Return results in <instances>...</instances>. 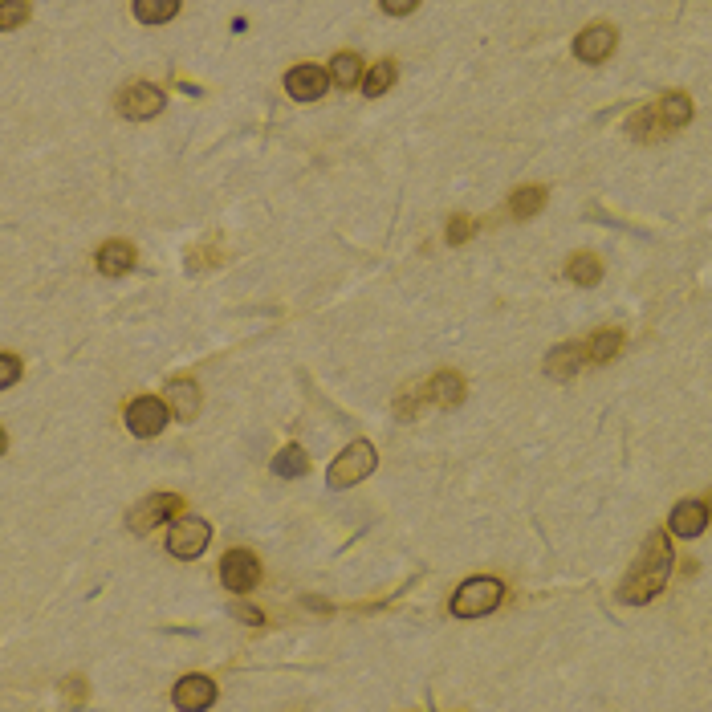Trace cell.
<instances>
[{
	"label": "cell",
	"instance_id": "cell-1",
	"mask_svg": "<svg viewBox=\"0 0 712 712\" xmlns=\"http://www.w3.org/2000/svg\"><path fill=\"white\" fill-rule=\"evenodd\" d=\"M668 574H672V542H668V533H651L635 558V566L619 582V603H627V607L651 603L668 586Z\"/></svg>",
	"mask_w": 712,
	"mask_h": 712
},
{
	"label": "cell",
	"instance_id": "cell-2",
	"mask_svg": "<svg viewBox=\"0 0 712 712\" xmlns=\"http://www.w3.org/2000/svg\"><path fill=\"white\" fill-rule=\"evenodd\" d=\"M501 599H505L501 578H489V574L485 578H468L452 595V615L456 619H485L489 611L501 607Z\"/></svg>",
	"mask_w": 712,
	"mask_h": 712
},
{
	"label": "cell",
	"instance_id": "cell-3",
	"mask_svg": "<svg viewBox=\"0 0 712 712\" xmlns=\"http://www.w3.org/2000/svg\"><path fill=\"white\" fill-rule=\"evenodd\" d=\"M375 464H379V456H375V444H367V440H354V444H346V448H342V456L330 464L326 481H330V489H354L359 481H367V477H371V472H375Z\"/></svg>",
	"mask_w": 712,
	"mask_h": 712
},
{
	"label": "cell",
	"instance_id": "cell-4",
	"mask_svg": "<svg viewBox=\"0 0 712 712\" xmlns=\"http://www.w3.org/2000/svg\"><path fill=\"white\" fill-rule=\"evenodd\" d=\"M212 542V525L204 517H180L167 533V554L180 562H196Z\"/></svg>",
	"mask_w": 712,
	"mask_h": 712
},
{
	"label": "cell",
	"instance_id": "cell-5",
	"mask_svg": "<svg viewBox=\"0 0 712 712\" xmlns=\"http://www.w3.org/2000/svg\"><path fill=\"white\" fill-rule=\"evenodd\" d=\"M163 106H167V94L151 82H131L127 90H118V114L135 118V123H147V118H155Z\"/></svg>",
	"mask_w": 712,
	"mask_h": 712
},
{
	"label": "cell",
	"instance_id": "cell-6",
	"mask_svg": "<svg viewBox=\"0 0 712 712\" xmlns=\"http://www.w3.org/2000/svg\"><path fill=\"white\" fill-rule=\"evenodd\" d=\"M220 582H224V590H232V595H249V590L261 582V562H257V554H249V550H228L224 562H220Z\"/></svg>",
	"mask_w": 712,
	"mask_h": 712
},
{
	"label": "cell",
	"instance_id": "cell-7",
	"mask_svg": "<svg viewBox=\"0 0 712 712\" xmlns=\"http://www.w3.org/2000/svg\"><path fill=\"white\" fill-rule=\"evenodd\" d=\"M167 415H171L167 403H159L155 395H139V399L127 403V432L139 436V440H151L167 428Z\"/></svg>",
	"mask_w": 712,
	"mask_h": 712
},
{
	"label": "cell",
	"instance_id": "cell-8",
	"mask_svg": "<svg viewBox=\"0 0 712 712\" xmlns=\"http://www.w3.org/2000/svg\"><path fill=\"white\" fill-rule=\"evenodd\" d=\"M180 509H184V501L175 497V493H151L147 501H139V505L131 509V517H127V521H131V529H135V533H151L155 525L171 521Z\"/></svg>",
	"mask_w": 712,
	"mask_h": 712
},
{
	"label": "cell",
	"instance_id": "cell-9",
	"mask_svg": "<svg viewBox=\"0 0 712 712\" xmlns=\"http://www.w3.org/2000/svg\"><path fill=\"white\" fill-rule=\"evenodd\" d=\"M615 45H619V33L611 25H590V29H582L574 37V57L586 62V66H599L615 53Z\"/></svg>",
	"mask_w": 712,
	"mask_h": 712
},
{
	"label": "cell",
	"instance_id": "cell-10",
	"mask_svg": "<svg viewBox=\"0 0 712 712\" xmlns=\"http://www.w3.org/2000/svg\"><path fill=\"white\" fill-rule=\"evenodd\" d=\"M285 90H289V98H298V102H318V98H326V90H330V74H326L322 66H314V62L293 66V70L285 74Z\"/></svg>",
	"mask_w": 712,
	"mask_h": 712
},
{
	"label": "cell",
	"instance_id": "cell-11",
	"mask_svg": "<svg viewBox=\"0 0 712 712\" xmlns=\"http://www.w3.org/2000/svg\"><path fill=\"white\" fill-rule=\"evenodd\" d=\"M216 704V684L208 676H184L180 684H175V708L184 712H204Z\"/></svg>",
	"mask_w": 712,
	"mask_h": 712
},
{
	"label": "cell",
	"instance_id": "cell-12",
	"mask_svg": "<svg viewBox=\"0 0 712 712\" xmlns=\"http://www.w3.org/2000/svg\"><path fill=\"white\" fill-rule=\"evenodd\" d=\"M668 529L676 533V538H700V533L708 529V505L704 501H680L668 517Z\"/></svg>",
	"mask_w": 712,
	"mask_h": 712
},
{
	"label": "cell",
	"instance_id": "cell-13",
	"mask_svg": "<svg viewBox=\"0 0 712 712\" xmlns=\"http://www.w3.org/2000/svg\"><path fill=\"white\" fill-rule=\"evenodd\" d=\"M94 265H98L102 277H123V273L135 269V245H127V241H106V245L98 249V257H94Z\"/></svg>",
	"mask_w": 712,
	"mask_h": 712
},
{
	"label": "cell",
	"instance_id": "cell-14",
	"mask_svg": "<svg viewBox=\"0 0 712 712\" xmlns=\"http://www.w3.org/2000/svg\"><path fill=\"white\" fill-rule=\"evenodd\" d=\"M424 391H428V399H432L436 407H460L464 395H468V383H464V375H456V371H440V375H432V383H428Z\"/></svg>",
	"mask_w": 712,
	"mask_h": 712
},
{
	"label": "cell",
	"instance_id": "cell-15",
	"mask_svg": "<svg viewBox=\"0 0 712 712\" xmlns=\"http://www.w3.org/2000/svg\"><path fill=\"white\" fill-rule=\"evenodd\" d=\"M167 407L175 411V420L192 424L196 415H200V387H196V383H188V379L167 383Z\"/></svg>",
	"mask_w": 712,
	"mask_h": 712
},
{
	"label": "cell",
	"instance_id": "cell-16",
	"mask_svg": "<svg viewBox=\"0 0 712 712\" xmlns=\"http://www.w3.org/2000/svg\"><path fill=\"white\" fill-rule=\"evenodd\" d=\"M660 123H664V131H680V127H688L692 123V98L684 94V90H668L664 98H660Z\"/></svg>",
	"mask_w": 712,
	"mask_h": 712
},
{
	"label": "cell",
	"instance_id": "cell-17",
	"mask_svg": "<svg viewBox=\"0 0 712 712\" xmlns=\"http://www.w3.org/2000/svg\"><path fill=\"white\" fill-rule=\"evenodd\" d=\"M582 346H558V350H550L546 354V375L550 379H574L578 375V367H582Z\"/></svg>",
	"mask_w": 712,
	"mask_h": 712
},
{
	"label": "cell",
	"instance_id": "cell-18",
	"mask_svg": "<svg viewBox=\"0 0 712 712\" xmlns=\"http://www.w3.org/2000/svg\"><path fill=\"white\" fill-rule=\"evenodd\" d=\"M330 82L342 86V90H354L363 82V57L359 53H334L330 62Z\"/></svg>",
	"mask_w": 712,
	"mask_h": 712
},
{
	"label": "cell",
	"instance_id": "cell-19",
	"mask_svg": "<svg viewBox=\"0 0 712 712\" xmlns=\"http://www.w3.org/2000/svg\"><path fill=\"white\" fill-rule=\"evenodd\" d=\"M273 472H277V477H285V481H298V477H306V472H310V456L298 444H289V448H281L273 456Z\"/></svg>",
	"mask_w": 712,
	"mask_h": 712
},
{
	"label": "cell",
	"instance_id": "cell-20",
	"mask_svg": "<svg viewBox=\"0 0 712 712\" xmlns=\"http://www.w3.org/2000/svg\"><path fill=\"white\" fill-rule=\"evenodd\" d=\"M546 188H538V184H529V188H517L513 196H509V212L517 216V220H529V216H538L542 208H546Z\"/></svg>",
	"mask_w": 712,
	"mask_h": 712
},
{
	"label": "cell",
	"instance_id": "cell-21",
	"mask_svg": "<svg viewBox=\"0 0 712 712\" xmlns=\"http://www.w3.org/2000/svg\"><path fill=\"white\" fill-rule=\"evenodd\" d=\"M566 277L574 285H599L603 281V261L595 253H574L570 265H566Z\"/></svg>",
	"mask_w": 712,
	"mask_h": 712
},
{
	"label": "cell",
	"instance_id": "cell-22",
	"mask_svg": "<svg viewBox=\"0 0 712 712\" xmlns=\"http://www.w3.org/2000/svg\"><path fill=\"white\" fill-rule=\"evenodd\" d=\"M619 350H623V334H619V330H599L595 338L586 342V359L603 367V363H611V359H615Z\"/></svg>",
	"mask_w": 712,
	"mask_h": 712
},
{
	"label": "cell",
	"instance_id": "cell-23",
	"mask_svg": "<svg viewBox=\"0 0 712 712\" xmlns=\"http://www.w3.org/2000/svg\"><path fill=\"white\" fill-rule=\"evenodd\" d=\"M180 13V0H135V17L143 25H167Z\"/></svg>",
	"mask_w": 712,
	"mask_h": 712
},
{
	"label": "cell",
	"instance_id": "cell-24",
	"mask_svg": "<svg viewBox=\"0 0 712 712\" xmlns=\"http://www.w3.org/2000/svg\"><path fill=\"white\" fill-rule=\"evenodd\" d=\"M395 78H399V66L391 62V57H383V62H379V66H371V74L363 78L367 98H383V94L395 86Z\"/></svg>",
	"mask_w": 712,
	"mask_h": 712
},
{
	"label": "cell",
	"instance_id": "cell-25",
	"mask_svg": "<svg viewBox=\"0 0 712 712\" xmlns=\"http://www.w3.org/2000/svg\"><path fill=\"white\" fill-rule=\"evenodd\" d=\"M660 127H664V123H660V110H647V106L627 118V131H631V139H639V143H643V139H656Z\"/></svg>",
	"mask_w": 712,
	"mask_h": 712
},
{
	"label": "cell",
	"instance_id": "cell-26",
	"mask_svg": "<svg viewBox=\"0 0 712 712\" xmlns=\"http://www.w3.org/2000/svg\"><path fill=\"white\" fill-rule=\"evenodd\" d=\"M25 21H29V0H5V5H0V29L5 33H13Z\"/></svg>",
	"mask_w": 712,
	"mask_h": 712
},
{
	"label": "cell",
	"instance_id": "cell-27",
	"mask_svg": "<svg viewBox=\"0 0 712 712\" xmlns=\"http://www.w3.org/2000/svg\"><path fill=\"white\" fill-rule=\"evenodd\" d=\"M472 232H477V220L472 216H452L448 220V245H464Z\"/></svg>",
	"mask_w": 712,
	"mask_h": 712
},
{
	"label": "cell",
	"instance_id": "cell-28",
	"mask_svg": "<svg viewBox=\"0 0 712 712\" xmlns=\"http://www.w3.org/2000/svg\"><path fill=\"white\" fill-rule=\"evenodd\" d=\"M21 379V363H17V354H0V387H13Z\"/></svg>",
	"mask_w": 712,
	"mask_h": 712
},
{
	"label": "cell",
	"instance_id": "cell-29",
	"mask_svg": "<svg viewBox=\"0 0 712 712\" xmlns=\"http://www.w3.org/2000/svg\"><path fill=\"white\" fill-rule=\"evenodd\" d=\"M379 5H383V13H391V17H407V13L420 9V0H379Z\"/></svg>",
	"mask_w": 712,
	"mask_h": 712
},
{
	"label": "cell",
	"instance_id": "cell-30",
	"mask_svg": "<svg viewBox=\"0 0 712 712\" xmlns=\"http://www.w3.org/2000/svg\"><path fill=\"white\" fill-rule=\"evenodd\" d=\"M236 615H241V623H249V627L265 623V615H261V611H253V607H236Z\"/></svg>",
	"mask_w": 712,
	"mask_h": 712
},
{
	"label": "cell",
	"instance_id": "cell-31",
	"mask_svg": "<svg viewBox=\"0 0 712 712\" xmlns=\"http://www.w3.org/2000/svg\"><path fill=\"white\" fill-rule=\"evenodd\" d=\"M708 521H712V497H708Z\"/></svg>",
	"mask_w": 712,
	"mask_h": 712
}]
</instances>
